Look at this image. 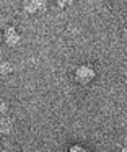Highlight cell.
<instances>
[{"label":"cell","mask_w":127,"mask_h":152,"mask_svg":"<svg viewBox=\"0 0 127 152\" xmlns=\"http://www.w3.org/2000/svg\"><path fill=\"white\" fill-rule=\"evenodd\" d=\"M13 131V121L10 118H0V134H10Z\"/></svg>","instance_id":"277c9868"},{"label":"cell","mask_w":127,"mask_h":152,"mask_svg":"<svg viewBox=\"0 0 127 152\" xmlns=\"http://www.w3.org/2000/svg\"><path fill=\"white\" fill-rule=\"evenodd\" d=\"M94 77H96L94 67L90 66V64H81L75 69V80L80 83H90Z\"/></svg>","instance_id":"6da1fadb"},{"label":"cell","mask_w":127,"mask_h":152,"mask_svg":"<svg viewBox=\"0 0 127 152\" xmlns=\"http://www.w3.org/2000/svg\"><path fill=\"white\" fill-rule=\"evenodd\" d=\"M67 152H90V151H88L86 147H83V145H80V144H73V145L68 147Z\"/></svg>","instance_id":"8992f818"},{"label":"cell","mask_w":127,"mask_h":152,"mask_svg":"<svg viewBox=\"0 0 127 152\" xmlns=\"http://www.w3.org/2000/svg\"><path fill=\"white\" fill-rule=\"evenodd\" d=\"M122 152H127V136L124 137V141H122Z\"/></svg>","instance_id":"52a82bcc"},{"label":"cell","mask_w":127,"mask_h":152,"mask_svg":"<svg viewBox=\"0 0 127 152\" xmlns=\"http://www.w3.org/2000/svg\"><path fill=\"white\" fill-rule=\"evenodd\" d=\"M47 4H46L44 0H29V2H25L23 8L28 15H38V13H42L46 10Z\"/></svg>","instance_id":"3957f363"},{"label":"cell","mask_w":127,"mask_h":152,"mask_svg":"<svg viewBox=\"0 0 127 152\" xmlns=\"http://www.w3.org/2000/svg\"><path fill=\"white\" fill-rule=\"evenodd\" d=\"M12 72H13V66L8 61L0 62V74H2V75H8V74H12Z\"/></svg>","instance_id":"5b68a950"},{"label":"cell","mask_w":127,"mask_h":152,"mask_svg":"<svg viewBox=\"0 0 127 152\" xmlns=\"http://www.w3.org/2000/svg\"><path fill=\"white\" fill-rule=\"evenodd\" d=\"M3 41H5L7 46L15 48V46H18V44H20L21 36H20V33L16 31L15 26H7L5 31H3Z\"/></svg>","instance_id":"7a4b0ae2"}]
</instances>
